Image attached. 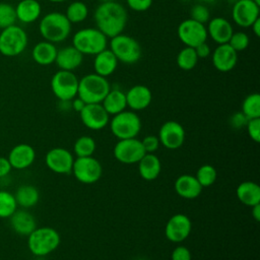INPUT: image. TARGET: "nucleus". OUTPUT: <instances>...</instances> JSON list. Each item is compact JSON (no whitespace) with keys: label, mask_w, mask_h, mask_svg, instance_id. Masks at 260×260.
Returning a JSON list of instances; mask_svg holds the SVG:
<instances>
[{"label":"nucleus","mask_w":260,"mask_h":260,"mask_svg":"<svg viewBox=\"0 0 260 260\" xmlns=\"http://www.w3.org/2000/svg\"><path fill=\"white\" fill-rule=\"evenodd\" d=\"M195 178L197 179V181L199 182L201 187L205 188V187L211 186L215 182V180L217 178V173L213 166L202 165L197 170Z\"/></svg>","instance_id":"nucleus-36"},{"label":"nucleus","mask_w":260,"mask_h":260,"mask_svg":"<svg viewBox=\"0 0 260 260\" xmlns=\"http://www.w3.org/2000/svg\"><path fill=\"white\" fill-rule=\"evenodd\" d=\"M194 49H195V52L197 54L198 59H206V58H208L211 55L210 46L206 42L199 44Z\"/></svg>","instance_id":"nucleus-46"},{"label":"nucleus","mask_w":260,"mask_h":260,"mask_svg":"<svg viewBox=\"0 0 260 260\" xmlns=\"http://www.w3.org/2000/svg\"><path fill=\"white\" fill-rule=\"evenodd\" d=\"M217 1H218V0H198L199 3L205 4V5H207V4H214V3H216Z\"/></svg>","instance_id":"nucleus-51"},{"label":"nucleus","mask_w":260,"mask_h":260,"mask_svg":"<svg viewBox=\"0 0 260 260\" xmlns=\"http://www.w3.org/2000/svg\"><path fill=\"white\" fill-rule=\"evenodd\" d=\"M109 115H116L127 108L126 94L119 88H111L101 103Z\"/></svg>","instance_id":"nucleus-29"},{"label":"nucleus","mask_w":260,"mask_h":260,"mask_svg":"<svg viewBox=\"0 0 260 260\" xmlns=\"http://www.w3.org/2000/svg\"><path fill=\"white\" fill-rule=\"evenodd\" d=\"M15 7L6 2H0V28H6L16 22Z\"/></svg>","instance_id":"nucleus-38"},{"label":"nucleus","mask_w":260,"mask_h":260,"mask_svg":"<svg viewBox=\"0 0 260 260\" xmlns=\"http://www.w3.org/2000/svg\"><path fill=\"white\" fill-rule=\"evenodd\" d=\"M83 62V55L72 45L66 46L57 51L55 63L60 70L74 71Z\"/></svg>","instance_id":"nucleus-21"},{"label":"nucleus","mask_w":260,"mask_h":260,"mask_svg":"<svg viewBox=\"0 0 260 260\" xmlns=\"http://www.w3.org/2000/svg\"><path fill=\"white\" fill-rule=\"evenodd\" d=\"M176 193L185 199H195L201 192L202 187L194 175L183 174L177 178L174 185Z\"/></svg>","instance_id":"nucleus-23"},{"label":"nucleus","mask_w":260,"mask_h":260,"mask_svg":"<svg viewBox=\"0 0 260 260\" xmlns=\"http://www.w3.org/2000/svg\"><path fill=\"white\" fill-rule=\"evenodd\" d=\"M158 140L168 149H177L185 141L186 133L184 127L177 121L165 122L158 130Z\"/></svg>","instance_id":"nucleus-14"},{"label":"nucleus","mask_w":260,"mask_h":260,"mask_svg":"<svg viewBox=\"0 0 260 260\" xmlns=\"http://www.w3.org/2000/svg\"><path fill=\"white\" fill-rule=\"evenodd\" d=\"M127 3L128 8L135 12H144L148 10L151 5L153 0H125Z\"/></svg>","instance_id":"nucleus-43"},{"label":"nucleus","mask_w":260,"mask_h":260,"mask_svg":"<svg viewBox=\"0 0 260 260\" xmlns=\"http://www.w3.org/2000/svg\"><path fill=\"white\" fill-rule=\"evenodd\" d=\"M110 129L118 139L134 138L141 130V120L134 111H122L110 120Z\"/></svg>","instance_id":"nucleus-8"},{"label":"nucleus","mask_w":260,"mask_h":260,"mask_svg":"<svg viewBox=\"0 0 260 260\" xmlns=\"http://www.w3.org/2000/svg\"><path fill=\"white\" fill-rule=\"evenodd\" d=\"M79 79L73 71L58 70L51 78V89L59 101H71L77 96Z\"/></svg>","instance_id":"nucleus-9"},{"label":"nucleus","mask_w":260,"mask_h":260,"mask_svg":"<svg viewBox=\"0 0 260 260\" xmlns=\"http://www.w3.org/2000/svg\"><path fill=\"white\" fill-rule=\"evenodd\" d=\"M71 172L78 182L93 184L102 177L103 168L101 162L91 155L74 158Z\"/></svg>","instance_id":"nucleus-10"},{"label":"nucleus","mask_w":260,"mask_h":260,"mask_svg":"<svg viewBox=\"0 0 260 260\" xmlns=\"http://www.w3.org/2000/svg\"><path fill=\"white\" fill-rule=\"evenodd\" d=\"M58 49L55 44L48 41H41L37 43L31 50L32 60L42 66H48L55 63Z\"/></svg>","instance_id":"nucleus-26"},{"label":"nucleus","mask_w":260,"mask_h":260,"mask_svg":"<svg viewBox=\"0 0 260 260\" xmlns=\"http://www.w3.org/2000/svg\"><path fill=\"white\" fill-rule=\"evenodd\" d=\"M238 199L247 206H254L260 203V187L252 181L242 182L236 190Z\"/></svg>","instance_id":"nucleus-30"},{"label":"nucleus","mask_w":260,"mask_h":260,"mask_svg":"<svg viewBox=\"0 0 260 260\" xmlns=\"http://www.w3.org/2000/svg\"><path fill=\"white\" fill-rule=\"evenodd\" d=\"M11 169H12V167H11L8 158L0 156V178L7 176L10 173Z\"/></svg>","instance_id":"nucleus-47"},{"label":"nucleus","mask_w":260,"mask_h":260,"mask_svg":"<svg viewBox=\"0 0 260 260\" xmlns=\"http://www.w3.org/2000/svg\"><path fill=\"white\" fill-rule=\"evenodd\" d=\"M7 158L13 169L23 170L35 161L36 151L29 144L20 143L10 150Z\"/></svg>","instance_id":"nucleus-22"},{"label":"nucleus","mask_w":260,"mask_h":260,"mask_svg":"<svg viewBox=\"0 0 260 260\" xmlns=\"http://www.w3.org/2000/svg\"><path fill=\"white\" fill-rule=\"evenodd\" d=\"M142 146L144 148L145 153H154L159 147V140L157 136L147 135L141 140Z\"/></svg>","instance_id":"nucleus-42"},{"label":"nucleus","mask_w":260,"mask_h":260,"mask_svg":"<svg viewBox=\"0 0 260 260\" xmlns=\"http://www.w3.org/2000/svg\"><path fill=\"white\" fill-rule=\"evenodd\" d=\"M125 94L127 107L134 112L146 109L152 101L151 90L143 84L133 85L127 92H125Z\"/></svg>","instance_id":"nucleus-20"},{"label":"nucleus","mask_w":260,"mask_h":260,"mask_svg":"<svg viewBox=\"0 0 260 260\" xmlns=\"http://www.w3.org/2000/svg\"><path fill=\"white\" fill-rule=\"evenodd\" d=\"M27 43V35L19 25H10L0 32V53L5 57L20 55L26 49Z\"/></svg>","instance_id":"nucleus-7"},{"label":"nucleus","mask_w":260,"mask_h":260,"mask_svg":"<svg viewBox=\"0 0 260 260\" xmlns=\"http://www.w3.org/2000/svg\"><path fill=\"white\" fill-rule=\"evenodd\" d=\"M236 52L245 51L250 44L249 36L244 31H234L228 43Z\"/></svg>","instance_id":"nucleus-40"},{"label":"nucleus","mask_w":260,"mask_h":260,"mask_svg":"<svg viewBox=\"0 0 260 260\" xmlns=\"http://www.w3.org/2000/svg\"><path fill=\"white\" fill-rule=\"evenodd\" d=\"M248 120L249 119L242 112H237L231 116L230 124L235 129H241L246 126Z\"/></svg>","instance_id":"nucleus-44"},{"label":"nucleus","mask_w":260,"mask_h":260,"mask_svg":"<svg viewBox=\"0 0 260 260\" xmlns=\"http://www.w3.org/2000/svg\"><path fill=\"white\" fill-rule=\"evenodd\" d=\"M190 18L194 19L195 21H198L200 23H207L209 19L211 18L210 16V10L209 8L202 3H196L194 4L191 9H190Z\"/></svg>","instance_id":"nucleus-39"},{"label":"nucleus","mask_w":260,"mask_h":260,"mask_svg":"<svg viewBox=\"0 0 260 260\" xmlns=\"http://www.w3.org/2000/svg\"><path fill=\"white\" fill-rule=\"evenodd\" d=\"M115 1H120V0H115Z\"/></svg>","instance_id":"nucleus-56"},{"label":"nucleus","mask_w":260,"mask_h":260,"mask_svg":"<svg viewBox=\"0 0 260 260\" xmlns=\"http://www.w3.org/2000/svg\"><path fill=\"white\" fill-rule=\"evenodd\" d=\"M74 157L71 151L63 147L50 149L45 157L47 167L57 174H69L72 170Z\"/></svg>","instance_id":"nucleus-17"},{"label":"nucleus","mask_w":260,"mask_h":260,"mask_svg":"<svg viewBox=\"0 0 260 260\" xmlns=\"http://www.w3.org/2000/svg\"><path fill=\"white\" fill-rule=\"evenodd\" d=\"M14 197L17 205H20L23 208H28L35 206L38 203L40 199V193L35 186L22 185L17 188Z\"/></svg>","instance_id":"nucleus-31"},{"label":"nucleus","mask_w":260,"mask_h":260,"mask_svg":"<svg viewBox=\"0 0 260 260\" xmlns=\"http://www.w3.org/2000/svg\"><path fill=\"white\" fill-rule=\"evenodd\" d=\"M96 144L92 137L83 135L76 139L73 145V151L76 154V157L91 156L95 150Z\"/></svg>","instance_id":"nucleus-35"},{"label":"nucleus","mask_w":260,"mask_h":260,"mask_svg":"<svg viewBox=\"0 0 260 260\" xmlns=\"http://www.w3.org/2000/svg\"><path fill=\"white\" fill-rule=\"evenodd\" d=\"M177 35L185 47L191 48H195L199 44L206 42L208 38L206 25L195 21L190 17L180 22L177 29Z\"/></svg>","instance_id":"nucleus-11"},{"label":"nucleus","mask_w":260,"mask_h":260,"mask_svg":"<svg viewBox=\"0 0 260 260\" xmlns=\"http://www.w3.org/2000/svg\"><path fill=\"white\" fill-rule=\"evenodd\" d=\"M82 124L90 130L104 129L110 122V115L102 104H86L79 112Z\"/></svg>","instance_id":"nucleus-15"},{"label":"nucleus","mask_w":260,"mask_h":260,"mask_svg":"<svg viewBox=\"0 0 260 260\" xmlns=\"http://www.w3.org/2000/svg\"><path fill=\"white\" fill-rule=\"evenodd\" d=\"M47 1L52 2V3H63V2H65L66 0H47Z\"/></svg>","instance_id":"nucleus-52"},{"label":"nucleus","mask_w":260,"mask_h":260,"mask_svg":"<svg viewBox=\"0 0 260 260\" xmlns=\"http://www.w3.org/2000/svg\"><path fill=\"white\" fill-rule=\"evenodd\" d=\"M108 38L96 27H84L73 35L72 46L82 55L94 56L108 47Z\"/></svg>","instance_id":"nucleus-4"},{"label":"nucleus","mask_w":260,"mask_h":260,"mask_svg":"<svg viewBox=\"0 0 260 260\" xmlns=\"http://www.w3.org/2000/svg\"><path fill=\"white\" fill-rule=\"evenodd\" d=\"M207 36L217 45L228 44L234 32L232 23L224 17L216 16L210 18L206 25Z\"/></svg>","instance_id":"nucleus-19"},{"label":"nucleus","mask_w":260,"mask_h":260,"mask_svg":"<svg viewBox=\"0 0 260 260\" xmlns=\"http://www.w3.org/2000/svg\"><path fill=\"white\" fill-rule=\"evenodd\" d=\"M16 19L22 23H31L42 14V6L38 0H20L15 6Z\"/></svg>","instance_id":"nucleus-25"},{"label":"nucleus","mask_w":260,"mask_h":260,"mask_svg":"<svg viewBox=\"0 0 260 260\" xmlns=\"http://www.w3.org/2000/svg\"><path fill=\"white\" fill-rule=\"evenodd\" d=\"M172 260H191V253L185 246L176 247L171 255Z\"/></svg>","instance_id":"nucleus-45"},{"label":"nucleus","mask_w":260,"mask_h":260,"mask_svg":"<svg viewBox=\"0 0 260 260\" xmlns=\"http://www.w3.org/2000/svg\"><path fill=\"white\" fill-rule=\"evenodd\" d=\"M253 1H254L256 4H258V5L260 6V0H253Z\"/></svg>","instance_id":"nucleus-55"},{"label":"nucleus","mask_w":260,"mask_h":260,"mask_svg":"<svg viewBox=\"0 0 260 260\" xmlns=\"http://www.w3.org/2000/svg\"><path fill=\"white\" fill-rule=\"evenodd\" d=\"M260 17V6L253 0H238L233 4L232 18L240 27L248 28Z\"/></svg>","instance_id":"nucleus-13"},{"label":"nucleus","mask_w":260,"mask_h":260,"mask_svg":"<svg viewBox=\"0 0 260 260\" xmlns=\"http://www.w3.org/2000/svg\"><path fill=\"white\" fill-rule=\"evenodd\" d=\"M100 3H103V2H109V1H115V0H99Z\"/></svg>","instance_id":"nucleus-54"},{"label":"nucleus","mask_w":260,"mask_h":260,"mask_svg":"<svg viewBox=\"0 0 260 260\" xmlns=\"http://www.w3.org/2000/svg\"><path fill=\"white\" fill-rule=\"evenodd\" d=\"M27 237L28 250L39 257L46 256L55 251L61 241L59 233L49 226L36 228Z\"/></svg>","instance_id":"nucleus-5"},{"label":"nucleus","mask_w":260,"mask_h":260,"mask_svg":"<svg viewBox=\"0 0 260 260\" xmlns=\"http://www.w3.org/2000/svg\"><path fill=\"white\" fill-rule=\"evenodd\" d=\"M252 216L256 221L260 220V203L252 206Z\"/></svg>","instance_id":"nucleus-50"},{"label":"nucleus","mask_w":260,"mask_h":260,"mask_svg":"<svg viewBox=\"0 0 260 260\" xmlns=\"http://www.w3.org/2000/svg\"><path fill=\"white\" fill-rule=\"evenodd\" d=\"M198 57L194 48L184 47L177 55L176 62L180 69L184 71H190L194 69L198 62Z\"/></svg>","instance_id":"nucleus-33"},{"label":"nucleus","mask_w":260,"mask_h":260,"mask_svg":"<svg viewBox=\"0 0 260 260\" xmlns=\"http://www.w3.org/2000/svg\"><path fill=\"white\" fill-rule=\"evenodd\" d=\"M241 112L248 119L260 118V94L257 92L248 94L242 103Z\"/></svg>","instance_id":"nucleus-34"},{"label":"nucleus","mask_w":260,"mask_h":260,"mask_svg":"<svg viewBox=\"0 0 260 260\" xmlns=\"http://www.w3.org/2000/svg\"><path fill=\"white\" fill-rule=\"evenodd\" d=\"M93 19L95 27L111 39L124 31L128 22V12L119 1L103 2L95 8Z\"/></svg>","instance_id":"nucleus-1"},{"label":"nucleus","mask_w":260,"mask_h":260,"mask_svg":"<svg viewBox=\"0 0 260 260\" xmlns=\"http://www.w3.org/2000/svg\"><path fill=\"white\" fill-rule=\"evenodd\" d=\"M10 224L13 231L20 236H28L37 228L35 217L25 210H15L10 216Z\"/></svg>","instance_id":"nucleus-27"},{"label":"nucleus","mask_w":260,"mask_h":260,"mask_svg":"<svg viewBox=\"0 0 260 260\" xmlns=\"http://www.w3.org/2000/svg\"><path fill=\"white\" fill-rule=\"evenodd\" d=\"M17 203L14 195L7 191H0V217H10L16 210Z\"/></svg>","instance_id":"nucleus-37"},{"label":"nucleus","mask_w":260,"mask_h":260,"mask_svg":"<svg viewBox=\"0 0 260 260\" xmlns=\"http://www.w3.org/2000/svg\"><path fill=\"white\" fill-rule=\"evenodd\" d=\"M192 230L190 218L183 213H177L170 217L165 228L166 238L173 243H181L185 241Z\"/></svg>","instance_id":"nucleus-16"},{"label":"nucleus","mask_w":260,"mask_h":260,"mask_svg":"<svg viewBox=\"0 0 260 260\" xmlns=\"http://www.w3.org/2000/svg\"><path fill=\"white\" fill-rule=\"evenodd\" d=\"M137 164L139 175L146 181H152L160 174L161 162L154 153H145Z\"/></svg>","instance_id":"nucleus-28"},{"label":"nucleus","mask_w":260,"mask_h":260,"mask_svg":"<svg viewBox=\"0 0 260 260\" xmlns=\"http://www.w3.org/2000/svg\"><path fill=\"white\" fill-rule=\"evenodd\" d=\"M211 61L217 71L229 72L233 70L238 63V52L229 44L217 45L213 52H211Z\"/></svg>","instance_id":"nucleus-18"},{"label":"nucleus","mask_w":260,"mask_h":260,"mask_svg":"<svg viewBox=\"0 0 260 260\" xmlns=\"http://www.w3.org/2000/svg\"><path fill=\"white\" fill-rule=\"evenodd\" d=\"M72 24L62 12H49L45 14L39 23V31L45 41L53 44L62 43L71 34Z\"/></svg>","instance_id":"nucleus-2"},{"label":"nucleus","mask_w":260,"mask_h":260,"mask_svg":"<svg viewBox=\"0 0 260 260\" xmlns=\"http://www.w3.org/2000/svg\"><path fill=\"white\" fill-rule=\"evenodd\" d=\"M250 27H251L253 34H254L257 38L260 37V17H258V18L252 23V25H251Z\"/></svg>","instance_id":"nucleus-49"},{"label":"nucleus","mask_w":260,"mask_h":260,"mask_svg":"<svg viewBox=\"0 0 260 260\" xmlns=\"http://www.w3.org/2000/svg\"><path fill=\"white\" fill-rule=\"evenodd\" d=\"M108 45L117 60L124 64H134L141 57V47L138 41L123 32L111 38Z\"/></svg>","instance_id":"nucleus-6"},{"label":"nucleus","mask_w":260,"mask_h":260,"mask_svg":"<svg viewBox=\"0 0 260 260\" xmlns=\"http://www.w3.org/2000/svg\"><path fill=\"white\" fill-rule=\"evenodd\" d=\"M70 23H80L88 16V7L82 1H72L66 8L64 13Z\"/></svg>","instance_id":"nucleus-32"},{"label":"nucleus","mask_w":260,"mask_h":260,"mask_svg":"<svg viewBox=\"0 0 260 260\" xmlns=\"http://www.w3.org/2000/svg\"><path fill=\"white\" fill-rule=\"evenodd\" d=\"M114 156L122 164H137L145 154L141 140L134 138L119 139L114 146Z\"/></svg>","instance_id":"nucleus-12"},{"label":"nucleus","mask_w":260,"mask_h":260,"mask_svg":"<svg viewBox=\"0 0 260 260\" xmlns=\"http://www.w3.org/2000/svg\"><path fill=\"white\" fill-rule=\"evenodd\" d=\"M226 2H229V3H232V4H234L235 2H237L238 0H225Z\"/></svg>","instance_id":"nucleus-53"},{"label":"nucleus","mask_w":260,"mask_h":260,"mask_svg":"<svg viewBox=\"0 0 260 260\" xmlns=\"http://www.w3.org/2000/svg\"><path fill=\"white\" fill-rule=\"evenodd\" d=\"M85 105H86V104H85L80 98H78V96H75L74 99L71 100V108H72L75 112H77V113H79V112L84 108Z\"/></svg>","instance_id":"nucleus-48"},{"label":"nucleus","mask_w":260,"mask_h":260,"mask_svg":"<svg viewBox=\"0 0 260 260\" xmlns=\"http://www.w3.org/2000/svg\"><path fill=\"white\" fill-rule=\"evenodd\" d=\"M118 64L119 61L109 48H106L105 50L94 55L92 63L94 73L104 77L112 75L116 71Z\"/></svg>","instance_id":"nucleus-24"},{"label":"nucleus","mask_w":260,"mask_h":260,"mask_svg":"<svg viewBox=\"0 0 260 260\" xmlns=\"http://www.w3.org/2000/svg\"><path fill=\"white\" fill-rule=\"evenodd\" d=\"M111 85L107 77L96 73H88L81 77L78 81L77 96L85 104H100L103 102Z\"/></svg>","instance_id":"nucleus-3"},{"label":"nucleus","mask_w":260,"mask_h":260,"mask_svg":"<svg viewBox=\"0 0 260 260\" xmlns=\"http://www.w3.org/2000/svg\"><path fill=\"white\" fill-rule=\"evenodd\" d=\"M246 128L250 138L258 143L260 141V118L249 119Z\"/></svg>","instance_id":"nucleus-41"}]
</instances>
